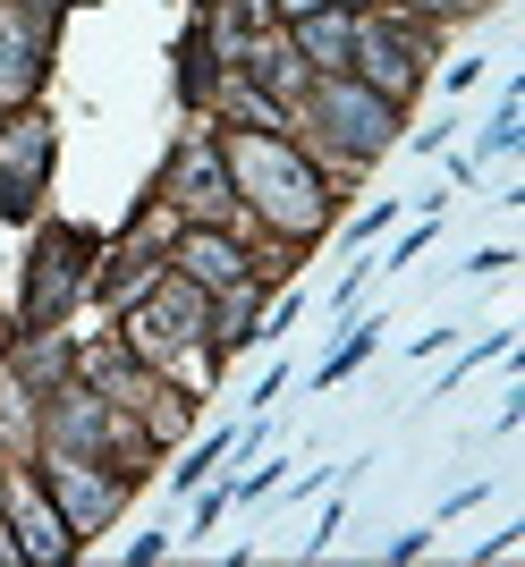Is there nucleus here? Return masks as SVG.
<instances>
[{
  "mask_svg": "<svg viewBox=\"0 0 525 567\" xmlns=\"http://www.w3.org/2000/svg\"><path fill=\"white\" fill-rule=\"evenodd\" d=\"M229 169L246 178V195H255L280 229H313V220H322V187H313V169L297 162L280 136H238L229 144Z\"/></svg>",
  "mask_w": 525,
  "mask_h": 567,
  "instance_id": "f257e3e1",
  "label": "nucleus"
},
{
  "mask_svg": "<svg viewBox=\"0 0 525 567\" xmlns=\"http://www.w3.org/2000/svg\"><path fill=\"white\" fill-rule=\"evenodd\" d=\"M43 162H51V127L43 118H18V127L0 136V213H25V204H34Z\"/></svg>",
  "mask_w": 525,
  "mask_h": 567,
  "instance_id": "f03ea898",
  "label": "nucleus"
},
{
  "mask_svg": "<svg viewBox=\"0 0 525 567\" xmlns=\"http://www.w3.org/2000/svg\"><path fill=\"white\" fill-rule=\"evenodd\" d=\"M204 331V297H195V280H169L153 306L136 313V348L144 355H169V348H187V339Z\"/></svg>",
  "mask_w": 525,
  "mask_h": 567,
  "instance_id": "7ed1b4c3",
  "label": "nucleus"
},
{
  "mask_svg": "<svg viewBox=\"0 0 525 567\" xmlns=\"http://www.w3.org/2000/svg\"><path fill=\"white\" fill-rule=\"evenodd\" d=\"M313 111L339 127V144H348V153H373V144L390 136V102H382V94H357V85H322V94H313Z\"/></svg>",
  "mask_w": 525,
  "mask_h": 567,
  "instance_id": "20e7f679",
  "label": "nucleus"
},
{
  "mask_svg": "<svg viewBox=\"0 0 525 567\" xmlns=\"http://www.w3.org/2000/svg\"><path fill=\"white\" fill-rule=\"evenodd\" d=\"M348 51L364 60V85H373L382 102H399L406 85H415V43H406V34H390V25H364Z\"/></svg>",
  "mask_w": 525,
  "mask_h": 567,
  "instance_id": "39448f33",
  "label": "nucleus"
},
{
  "mask_svg": "<svg viewBox=\"0 0 525 567\" xmlns=\"http://www.w3.org/2000/svg\"><path fill=\"white\" fill-rule=\"evenodd\" d=\"M85 246H94L85 229H60V237L43 246V271H34V297H25V306H34V322H51V313L76 297V262H85Z\"/></svg>",
  "mask_w": 525,
  "mask_h": 567,
  "instance_id": "423d86ee",
  "label": "nucleus"
},
{
  "mask_svg": "<svg viewBox=\"0 0 525 567\" xmlns=\"http://www.w3.org/2000/svg\"><path fill=\"white\" fill-rule=\"evenodd\" d=\"M34 76H43V43H34V18H0V102H25L34 94Z\"/></svg>",
  "mask_w": 525,
  "mask_h": 567,
  "instance_id": "0eeeda50",
  "label": "nucleus"
},
{
  "mask_svg": "<svg viewBox=\"0 0 525 567\" xmlns=\"http://www.w3.org/2000/svg\"><path fill=\"white\" fill-rule=\"evenodd\" d=\"M178 262H187V280L195 288H238V246H229V237H213V229H195L187 246H178Z\"/></svg>",
  "mask_w": 525,
  "mask_h": 567,
  "instance_id": "6e6552de",
  "label": "nucleus"
},
{
  "mask_svg": "<svg viewBox=\"0 0 525 567\" xmlns=\"http://www.w3.org/2000/svg\"><path fill=\"white\" fill-rule=\"evenodd\" d=\"M18 550L69 559V525H60V508H43V492H18Z\"/></svg>",
  "mask_w": 525,
  "mask_h": 567,
  "instance_id": "1a4fd4ad",
  "label": "nucleus"
},
{
  "mask_svg": "<svg viewBox=\"0 0 525 567\" xmlns=\"http://www.w3.org/2000/svg\"><path fill=\"white\" fill-rule=\"evenodd\" d=\"M178 187H187L195 213H220V204H229V169H220V153H204V144H195L187 162H178Z\"/></svg>",
  "mask_w": 525,
  "mask_h": 567,
  "instance_id": "9d476101",
  "label": "nucleus"
},
{
  "mask_svg": "<svg viewBox=\"0 0 525 567\" xmlns=\"http://www.w3.org/2000/svg\"><path fill=\"white\" fill-rule=\"evenodd\" d=\"M297 43H306L322 69H339V60H348V43H357V25L331 18V9H313V18H297Z\"/></svg>",
  "mask_w": 525,
  "mask_h": 567,
  "instance_id": "9b49d317",
  "label": "nucleus"
},
{
  "mask_svg": "<svg viewBox=\"0 0 525 567\" xmlns=\"http://www.w3.org/2000/svg\"><path fill=\"white\" fill-rule=\"evenodd\" d=\"M60 474V492H69V508H76V525H94L111 499H120V483H102V474H85V466H51Z\"/></svg>",
  "mask_w": 525,
  "mask_h": 567,
  "instance_id": "f8f14e48",
  "label": "nucleus"
},
{
  "mask_svg": "<svg viewBox=\"0 0 525 567\" xmlns=\"http://www.w3.org/2000/svg\"><path fill=\"white\" fill-rule=\"evenodd\" d=\"M288 18H313V9H339V0H280Z\"/></svg>",
  "mask_w": 525,
  "mask_h": 567,
  "instance_id": "ddd939ff",
  "label": "nucleus"
},
{
  "mask_svg": "<svg viewBox=\"0 0 525 567\" xmlns=\"http://www.w3.org/2000/svg\"><path fill=\"white\" fill-rule=\"evenodd\" d=\"M424 9H457V0H424Z\"/></svg>",
  "mask_w": 525,
  "mask_h": 567,
  "instance_id": "4468645a",
  "label": "nucleus"
}]
</instances>
